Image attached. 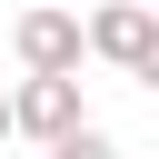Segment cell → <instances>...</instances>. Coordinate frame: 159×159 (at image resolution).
Segmentation results:
<instances>
[{
  "instance_id": "obj_1",
  "label": "cell",
  "mask_w": 159,
  "mask_h": 159,
  "mask_svg": "<svg viewBox=\"0 0 159 159\" xmlns=\"http://www.w3.org/2000/svg\"><path fill=\"white\" fill-rule=\"evenodd\" d=\"M89 109H80V70H20V89H10V139H70Z\"/></svg>"
},
{
  "instance_id": "obj_2",
  "label": "cell",
  "mask_w": 159,
  "mask_h": 159,
  "mask_svg": "<svg viewBox=\"0 0 159 159\" xmlns=\"http://www.w3.org/2000/svg\"><path fill=\"white\" fill-rule=\"evenodd\" d=\"M10 60H20V70H80V60H89V20L40 0V10L10 20Z\"/></svg>"
},
{
  "instance_id": "obj_3",
  "label": "cell",
  "mask_w": 159,
  "mask_h": 159,
  "mask_svg": "<svg viewBox=\"0 0 159 159\" xmlns=\"http://www.w3.org/2000/svg\"><path fill=\"white\" fill-rule=\"evenodd\" d=\"M149 30H159V10H149V0H99V10H89V60H109V70H139Z\"/></svg>"
},
{
  "instance_id": "obj_4",
  "label": "cell",
  "mask_w": 159,
  "mask_h": 159,
  "mask_svg": "<svg viewBox=\"0 0 159 159\" xmlns=\"http://www.w3.org/2000/svg\"><path fill=\"white\" fill-rule=\"evenodd\" d=\"M50 159H119V139H109L99 119H80L70 139H50Z\"/></svg>"
},
{
  "instance_id": "obj_5",
  "label": "cell",
  "mask_w": 159,
  "mask_h": 159,
  "mask_svg": "<svg viewBox=\"0 0 159 159\" xmlns=\"http://www.w3.org/2000/svg\"><path fill=\"white\" fill-rule=\"evenodd\" d=\"M129 80H149V89H159V30H149V50H139V70H129Z\"/></svg>"
},
{
  "instance_id": "obj_6",
  "label": "cell",
  "mask_w": 159,
  "mask_h": 159,
  "mask_svg": "<svg viewBox=\"0 0 159 159\" xmlns=\"http://www.w3.org/2000/svg\"><path fill=\"white\" fill-rule=\"evenodd\" d=\"M0 139H10V89H0Z\"/></svg>"
}]
</instances>
